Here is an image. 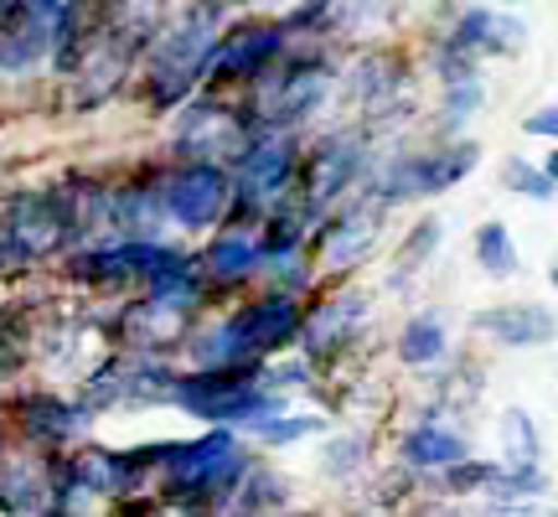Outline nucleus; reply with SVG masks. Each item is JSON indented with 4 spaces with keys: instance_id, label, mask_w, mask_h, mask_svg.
<instances>
[{
    "instance_id": "1",
    "label": "nucleus",
    "mask_w": 558,
    "mask_h": 517,
    "mask_svg": "<svg viewBox=\"0 0 558 517\" xmlns=\"http://www.w3.org/2000/svg\"><path fill=\"white\" fill-rule=\"evenodd\" d=\"M481 145L476 140H435L424 151L388 160L378 177V202H429L439 192H450L476 171Z\"/></svg>"
},
{
    "instance_id": "2",
    "label": "nucleus",
    "mask_w": 558,
    "mask_h": 517,
    "mask_svg": "<svg viewBox=\"0 0 558 517\" xmlns=\"http://www.w3.org/2000/svg\"><path fill=\"white\" fill-rule=\"evenodd\" d=\"M471 326L497 347H512V352H533V347H548L558 337V316L543 300H497V305L476 311Z\"/></svg>"
},
{
    "instance_id": "3",
    "label": "nucleus",
    "mask_w": 558,
    "mask_h": 517,
    "mask_svg": "<svg viewBox=\"0 0 558 517\" xmlns=\"http://www.w3.org/2000/svg\"><path fill=\"white\" fill-rule=\"evenodd\" d=\"M399 460L409 471H418V477H445L450 466L471 460V440H465V430L445 424L439 409H429V414L399 440Z\"/></svg>"
},
{
    "instance_id": "4",
    "label": "nucleus",
    "mask_w": 558,
    "mask_h": 517,
    "mask_svg": "<svg viewBox=\"0 0 558 517\" xmlns=\"http://www.w3.org/2000/svg\"><path fill=\"white\" fill-rule=\"evenodd\" d=\"M445 37L456 41L460 52H471V58H507V52H518L522 37H527V26L518 16H507V11H492V5H465L456 16V32H445Z\"/></svg>"
},
{
    "instance_id": "5",
    "label": "nucleus",
    "mask_w": 558,
    "mask_h": 517,
    "mask_svg": "<svg viewBox=\"0 0 558 517\" xmlns=\"http://www.w3.org/2000/svg\"><path fill=\"white\" fill-rule=\"evenodd\" d=\"M450 358V321L439 311H418L399 332V362L403 368H439Z\"/></svg>"
},
{
    "instance_id": "6",
    "label": "nucleus",
    "mask_w": 558,
    "mask_h": 517,
    "mask_svg": "<svg viewBox=\"0 0 558 517\" xmlns=\"http://www.w3.org/2000/svg\"><path fill=\"white\" fill-rule=\"evenodd\" d=\"M471 258H476L481 275L492 279H512L522 269V254H518V239H512V228L507 223H481L476 233H471Z\"/></svg>"
},
{
    "instance_id": "7",
    "label": "nucleus",
    "mask_w": 558,
    "mask_h": 517,
    "mask_svg": "<svg viewBox=\"0 0 558 517\" xmlns=\"http://www.w3.org/2000/svg\"><path fill=\"white\" fill-rule=\"evenodd\" d=\"M486 104V88H481V73L456 83H439V135L435 140H460V130L476 120V109Z\"/></svg>"
},
{
    "instance_id": "8",
    "label": "nucleus",
    "mask_w": 558,
    "mask_h": 517,
    "mask_svg": "<svg viewBox=\"0 0 558 517\" xmlns=\"http://www.w3.org/2000/svg\"><path fill=\"white\" fill-rule=\"evenodd\" d=\"M501 466H512V471L543 466V435L527 409H507L501 414Z\"/></svg>"
},
{
    "instance_id": "9",
    "label": "nucleus",
    "mask_w": 558,
    "mask_h": 517,
    "mask_svg": "<svg viewBox=\"0 0 558 517\" xmlns=\"http://www.w3.org/2000/svg\"><path fill=\"white\" fill-rule=\"evenodd\" d=\"M501 460L492 456H471V460H460V466H450L445 477H439V486L450 492V497H492L497 492V481H501Z\"/></svg>"
},
{
    "instance_id": "10",
    "label": "nucleus",
    "mask_w": 558,
    "mask_h": 517,
    "mask_svg": "<svg viewBox=\"0 0 558 517\" xmlns=\"http://www.w3.org/2000/svg\"><path fill=\"white\" fill-rule=\"evenodd\" d=\"M439 239H445V223H439V218H418L414 228H409L403 249H399V269H393V279L418 275V269L439 254Z\"/></svg>"
},
{
    "instance_id": "11",
    "label": "nucleus",
    "mask_w": 558,
    "mask_h": 517,
    "mask_svg": "<svg viewBox=\"0 0 558 517\" xmlns=\"http://www.w3.org/2000/svg\"><path fill=\"white\" fill-rule=\"evenodd\" d=\"M501 187L507 192H518V197H527V202H554V181L543 177V166H533V160H522V156H512L507 166H501Z\"/></svg>"
},
{
    "instance_id": "12",
    "label": "nucleus",
    "mask_w": 558,
    "mask_h": 517,
    "mask_svg": "<svg viewBox=\"0 0 558 517\" xmlns=\"http://www.w3.org/2000/svg\"><path fill=\"white\" fill-rule=\"evenodd\" d=\"M522 130H527V135H538V140H554V145H558V104L533 109V115L522 120Z\"/></svg>"
},
{
    "instance_id": "13",
    "label": "nucleus",
    "mask_w": 558,
    "mask_h": 517,
    "mask_svg": "<svg viewBox=\"0 0 558 517\" xmlns=\"http://www.w3.org/2000/svg\"><path fill=\"white\" fill-rule=\"evenodd\" d=\"M481 517H548L538 502H492Z\"/></svg>"
},
{
    "instance_id": "14",
    "label": "nucleus",
    "mask_w": 558,
    "mask_h": 517,
    "mask_svg": "<svg viewBox=\"0 0 558 517\" xmlns=\"http://www.w3.org/2000/svg\"><path fill=\"white\" fill-rule=\"evenodd\" d=\"M543 177H548V181H554V187H558V145H554V151H548V156H543Z\"/></svg>"
},
{
    "instance_id": "15",
    "label": "nucleus",
    "mask_w": 558,
    "mask_h": 517,
    "mask_svg": "<svg viewBox=\"0 0 558 517\" xmlns=\"http://www.w3.org/2000/svg\"><path fill=\"white\" fill-rule=\"evenodd\" d=\"M424 517H460V513H445V507H439V513H424Z\"/></svg>"
},
{
    "instance_id": "16",
    "label": "nucleus",
    "mask_w": 558,
    "mask_h": 517,
    "mask_svg": "<svg viewBox=\"0 0 558 517\" xmlns=\"http://www.w3.org/2000/svg\"><path fill=\"white\" fill-rule=\"evenodd\" d=\"M548 279H554V290H558V264H554V269H548Z\"/></svg>"
}]
</instances>
